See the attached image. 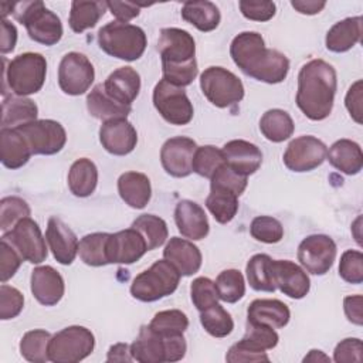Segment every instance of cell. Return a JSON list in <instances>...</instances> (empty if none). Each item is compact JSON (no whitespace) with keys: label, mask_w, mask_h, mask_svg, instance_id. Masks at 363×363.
<instances>
[{"label":"cell","mask_w":363,"mask_h":363,"mask_svg":"<svg viewBox=\"0 0 363 363\" xmlns=\"http://www.w3.org/2000/svg\"><path fill=\"white\" fill-rule=\"evenodd\" d=\"M230 55L245 75L265 84H279L289 72L286 55L267 48L262 35L257 31H242L235 35L230 45Z\"/></svg>","instance_id":"6da1fadb"},{"label":"cell","mask_w":363,"mask_h":363,"mask_svg":"<svg viewBox=\"0 0 363 363\" xmlns=\"http://www.w3.org/2000/svg\"><path fill=\"white\" fill-rule=\"evenodd\" d=\"M336 89L335 68L320 58L311 60L298 74L296 105L311 121H323L332 112Z\"/></svg>","instance_id":"7a4b0ae2"},{"label":"cell","mask_w":363,"mask_h":363,"mask_svg":"<svg viewBox=\"0 0 363 363\" xmlns=\"http://www.w3.org/2000/svg\"><path fill=\"white\" fill-rule=\"evenodd\" d=\"M157 51L162 58L163 79L176 85L187 86L197 77L196 43L193 35L177 27L160 30Z\"/></svg>","instance_id":"3957f363"},{"label":"cell","mask_w":363,"mask_h":363,"mask_svg":"<svg viewBox=\"0 0 363 363\" xmlns=\"http://www.w3.org/2000/svg\"><path fill=\"white\" fill-rule=\"evenodd\" d=\"M3 92L6 85L16 96H28L37 94L45 81L47 61L38 52H24L14 57L9 65L3 58Z\"/></svg>","instance_id":"277c9868"},{"label":"cell","mask_w":363,"mask_h":363,"mask_svg":"<svg viewBox=\"0 0 363 363\" xmlns=\"http://www.w3.org/2000/svg\"><path fill=\"white\" fill-rule=\"evenodd\" d=\"M16 20L24 24L28 37L43 45H54L62 37V23L60 17L48 10L43 1H21L11 4Z\"/></svg>","instance_id":"5b68a950"},{"label":"cell","mask_w":363,"mask_h":363,"mask_svg":"<svg viewBox=\"0 0 363 363\" xmlns=\"http://www.w3.org/2000/svg\"><path fill=\"white\" fill-rule=\"evenodd\" d=\"M98 44L111 57L135 61L143 55L147 40L140 27L129 23L111 21L99 28Z\"/></svg>","instance_id":"8992f818"},{"label":"cell","mask_w":363,"mask_h":363,"mask_svg":"<svg viewBox=\"0 0 363 363\" xmlns=\"http://www.w3.org/2000/svg\"><path fill=\"white\" fill-rule=\"evenodd\" d=\"M180 277L179 271L167 259H159L133 278L130 295L140 302L159 301L177 289Z\"/></svg>","instance_id":"52a82bcc"},{"label":"cell","mask_w":363,"mask_h":363,"mask_svg":"<svg viewBox=\"0 0 363 363\" xmlns=\"http://www.w3.org/2000/svg\"><path fill=\"white\" fill-rule=\"evenodd\" d=\"M94 347V333L84 326L72 325L51 336L48 357L54 363H77L88 357Z\"/></svg>","instance_id":"ba28073f"},{"label":"cell","mask_w":363,"mask_h":363,"mask_svg":"<svg viewBox=\"0 0 363 363\" xmlns=\"http://www.w3.org/2000/svg\"><path fill=\"white\" fill-rule=\"evenodd\" d=\"M203 95L217 108L233 106L244 98L241 79L223 67H208L200 75Z\"/></svg>","instance_id":"9c48e42d"},{"label":"cell","mask_w":363,"mask_h":363,"mask_svg":"<svg viewBox=\"0 0 363 363\" xmlns=\"http://www.w3.org/2000/svg\"><path fill=\"white\" fill-rule=\"evenodd\" d=\"M153 105L160 116L170 125H187L194 115L193 104L186 91L164 79H160L155 85Z\"/></svg>","instance_id":"30bf717a"},{"label":"cell","mask_w":363,"mask_h":363,"mask_svg":"<svg viewBox=\"0 0 363 363\" xmlns=\"http://www.w3.org/2000/svg\"><path fill=\"white\" fill-rule=\"evenodd\" d=\"M16 129L24 136L33 155H55L67 142L64 126L52 119H35Z\"/></svg>","instance_id":"8fae6325"},{"label":"cell","mask_w":363,"mask_h":363,"mask_svg":"<svg viewBox=\"0 0 363 363\" xmlns=\"http://www.w3.org/2000/svg\"><path fill=\"white\" fill-rule=\"evenodd\" d=\"M95 79V69L86 55L71 51L65 54L58 65V85L67 95L85 94Z\"/></svg>","instance_id":"7c38bea8"},{"label":"cell","mask_w":363,"mask_h":363,"mask_svg":"<svg viewBox=\"0 0 363 363\" xmlns=\"http://www.w3.org/2000/svg\"><path fill=\"white\" fill-rule=\"evenodd\" d=\"M1 238L10 242L24 261L41 264L47 258L45 240L38 224L30 217L21 218L10 231L3 233Z\"/></svg>","instance_id":"4fadbf2b"},{"label":"cell","mask_w":363,"mask_h":363,"mask_svg":"<svg viewBox=\"0 0 363 363\" xmlns=\"http://www.w3.org/2000/svg\"><path fill=\"white\" fill-rule=\"evenodd\" d=\"M326 153V145L320 139L303 135L289 142L282 160L289 170L303 173L319 167L325 162Z\"/></svg>","instance_id":"5bb4252c"},{"label":"cell","mask_w":363,"mask_h":363,"mask_svg":"<svg viewBox=\"0 0 363 363\" xmlns=\"http://www.w3.org/2000/svg\"><path fill=\"white\" fill-rule=\"evenodd\" d=\"M336 258V244L325 234H312L298 247V261L313 275H325Z\"/></svg>","instance_id":"9a60e30c"},{"label":"cell","mask_w":363,"mask_h":363,"mask_svg":"<svg viewBox=\"0 0 363 363\" xmlns=\"http://www.w3.org/2000/svg\"><path fill=\"white\" fill-rule=\"evenodd\" d=\"M197 145L187 136L167 139L160 149V163L164 172L173 177H187L193 169L191 162Z\"/></svg>","instance_id":"2e32d148"},{"label":"cell","mask_w":363,"mask_h":363,"mask_svg":"<svg viewBox=\"0 0 363 363\" xmlns=\"http://www.w3.org/2000/svg\"><path fill=\"white\" fill-rule=\"evenodd\" d=\"M146 251L147 245L145 238L132 227L109 234L106 244V257L109 264H133L139 261Z\"/></svg>","instance_id":"e0dca14e"},{"label":"cell","mask_w":363,"mask_h":363,"mask_svg":"<svg viewBox=\"0 0 363 363\" xmlns=\"http://www.w3.org/2000/svg\"><path fill=\"white\" fill-rule=\"evenodd\" d=\"M271 274L275 286L292 299L305 298L311 289V281L305 269L289 259H272Z\"/></svg>","instance_id":"ac0fdd59"},{"label":"cell","mask_w":363,"mask_h":363,"mask_svg":"<svg viewBox=\"0 0 363 363\" xmlns=\"http://www.w3.org/2000/svg\"><path fill=\"white\" fill-rule=\"evenodd\" d=\"M99 142L108 153L125 156L136 147L138 132L126 118L111 119L102 123L99 129Z\"/></svg>","instance_id":"d6986e66"},{"label":"cell","mask_w":363,"mask_h":363,"mask_svg":"<svg viewBox=\"0 0 363 363\" xmlns=\"http://www.w3.org/2000/svg\"><path fill=\"white\" fill-rule=\"evenodd\" d=\"M30 288L33 296L44 306L57 305L65 291L64 278L50 265H41L31 271Z\"/></svg>","instance_id":"ffe728a7"},{"label":"cell","mask_w":363,"mask_h":363,"mask_svg":"<svg viewBox=\"0 0 363 363\" xmlns=\"http://www.w3.org/2000/svg\"><path fill=\"white\" fill-rule=\"evenodd\" d=\"M45 240L50 250L62 265H69L78 254V238L75 233L58 217H50L45 230Z\"/></svg>","instance_id":"44dd1931"},{"label":"cell","mask_w":363,"mask_h":363,"mask_svg":"<svg viewBox=\"0 0 363 363\" xmlns=\"http://www.w3.org/2000/svg\"><path fill=\"white\" fill-rule=\"evenodd\" d=\"M221 152L225 164L245 177L255 173L262 163V153L259 147L244 139H234L227 142Z\"/></svg>","instance_id":"7402d4cb"},{"label":"cell","mask_w":363,"mask_h":363,"mask_svg":"<svg viewBox=\"0 0 363 363\" xmlns=\"http://www.w3.org/2000/svg\"><path fill=\"white\" fill-rule=\"evenodd\" d=\"M174 221L179 233L193 241L207 237L210 224L203 207L191 200H180L174 208Z\"/></svg>","instance_id":"603a6c76"},{"label":"cell","mask_w":363,"mask_h":363,"mask_svg":"<svg viewBox=\"0 0 363 363\" xmlns=\"http://www.w3.org/2000/svg\"><path fill=\"white\" fill-rule=\"evenodd\" d=\"M163 258L167 259L182 277H190L196 274L201 267V252L191 241L172 237L163 250Z\"/></svg>","instance_id":"cb8c5ba5"},{"label":"cell","mask_w":363,"mask_h":363,"mask_svg":"<svg viewBox=\"0 0 363 363\" xmlns=\"http://www.w3.org/2000/svg\"><path fill=\"white\" fill-rule=\"evenodd\" d=\"M104 88L115 101L130 106L140 91V75L132 67H121L109 74Z\"/></svg>","instance_id":"d4e9b609"},{"label":"cell","mask_w":363,"mask_h":363,"mask_svg":"<svg viewBox=\"0 0 363 363\" xmlns=\"http://www.w3.org/2000/svg\"><path fill=\"white\" fill-rule=\"evenodd\" d=\"M118 193L132 208H145L152 197L150 180L140 172H125L118 179Z\"/></svg>","instance_id":"484cf974"},{"label":"cell","mask_w":363,"mask_h":363,"mask_svg":"<svg viewBox=\"0 0 363 363\" xmlns=\"http://www.w3.org/2000/svg\"><path fill=\"white\" fill-rule=\"evenodd\" d=\"M31 150L24 136L16 128H1L0 130V159L11 170L23 167L31 156Z\"/></svg>","instance_id":"4316f807"},{"label":"cell","mask_w":363,"mask_h":363,"mask_svg":"<svg viewBox=\"0 0 363 363\" xmlns=\"http://www.w3.org/2000/svg\"><path fill=\"white\" fill-rule=\"evenodd\" d=\"M130 354L139 363H163L166 362L164 339L149 325H143L130 345Z\"/></svg>","instance_id":"83f0119b"},{"label":"cell","mask_w":363,"mask_h":363,"mask_svg":"<svg viewBox=\"0 0 363 363\" xmlns=\"http://www.w3.org/2000/svg\"><path fill=\"white\" fill-rule=\"evenodd\" d=\"M291 319L289 308L279 299H255L248 305L247 322H257L279 329Z\"/></svg>","instance_id":"f1b7e54d"},{"label":"cell","mask_w":363,"mask_h":363,"mask_svg":"<svg viewBox=\"0 0 363 363\" xmlns=\"http://www.w3.org/2000/svg\"><path fill=\"white\" fill-rule=\"evenodd\" d=\"M362 21L363 18L356 16L335 23L326 33V48L332 52H346L353 48L362 37Z\"/></svg>","instance_id":"f546056e"},{"label":"cell","mask_w":363,"mask_h":363,"mask_svg":"<svg viewBox=\"0 0 363 363\" xmlns=\"http://www.w3.org/2000/svg\"><path fill=\"white\" fill-rule=\"evenodd\" d=\"M329 163L339 172L353 176L363 167V153L359 143L350 139L336 140L328 150Z\"/></svg>","instance_id":"4dcf8cb0"},{"label":"cell","mask_w":363,"mask_h":363,"mask_svg":"<svg viewBox=\"0 0 363 363\" xmlns=\"http://www.w3.org/2000/svg\"><path fill=\"white\" fill-rule=\"evenodd\" d=\"M86 108L94 118L101 119L104 122L111 119L126 118L132 111V106L119 104L111 95H108V92L104 88V84H98L91 89V92L86 96Z\"/></svg>","instance_id":"1f68e13d"},{"label":"cell","mask_w":363,"mask_h":363,"mask_svg":"<svg viewBox=\"0 0 363 363\" xmlns=\"http://www.w3.org/2000/svg\"><path fill=\"white\" fill-rule=\"evenodd\" d=\"M38 108L26 96H4L1 104V128H17L37 119Z\"/></svg>","instance_id":"d6a6232c"},{"label":"cell","mask_w":363,"mask_h":363,"mask_svg":"<svg viewBox=\"0 0 363 363\" xmlns=\"http://www.w3.org/2000/svg\"><path fill=\"white\" fill-rule=\"evenodd\" d=\"M182 18L203 33L213 31L218 27L221 14L218 7L207 0L186 1L182 7Z\"/></svg>","instance_id":"836d02e7"},{"label":"cell","mask_w":363,"mask_h":363,"mask_svg":"<svg viewBox=\"0 0 363 363\" xmlns=\"http://www.w3.org/2000/svg\"><path fill=\"white\" fill-rule=\"evenodd\" d=\"M98 184V169L86 157L77 159L68 172V189L77 197L91 196Z\"/></svg>","instance_id":"e575fe53"},{"label":"cell","mask_w":363,"mask_h":363,"mask_svg":"<svg viewBox=\"0 0 363 363\" xmlns=\"http://www.w3.org/2000/svg\"><path fill=\"white\" fill-rule=\"evenodd\" d=\"M259 130L265 139L279 143L289 139L295 130L291 115L284 109H269L259 119Z\"/></svg>","instance_id":"d590c367"},{"label":"cell","mask_w":363,"mask_h":363,"mask_svg":"<svg viewBox=\"0 0 363 363\" xmlns=\"http://www.w3.org/2000/svg\"><path fill=\"white\" fill-rule=\"evenodd\" d=\"M238 194L228 189L210 186V194L206 199V207L217 223L227 224L235 217L238 211Z\"/></svg>","instance_id":"8d00e7d4"},{"label":"cell","mask_w":363,"mask_h":363,"mask_svg":"<svg viewBox=\"0 0 363 363\" xmlns=\"http://www.w3.org/2000/svg\"><path fill=\"white\" fill-rule=\"evenodd\" d=\"M108 9L106 1H84L74 0L69 11V27L75 33H82L96 26Z\"/></svg>","instance_id":"74e56055"},{"label":"cell","mask_w":363,"mask_h":363,"mask_svg":"<svg viewBox=\"0 0 363 363\" xmlns=\"http://www.w3.org/2000/svg\"><path fill=\"white\" fill-rule=\"evenodd\" d=\"M271 261L272 258L267 254H255L247 262V267H245L247 279L250 286L254 291L274 292L277 289L272 281Z\"/></svg>","instance_id":"f35d334b"},{"label":"cell","mask_w":363,"mask_h":363,"mask_svg":"<svg viewBox=\"0 0 363 363\" xmlns=\"http://www.w3.org/2000/svg\"><path fill=\"white\" fill-rule=\"evenodd\" d=\"M132 228L140 233V235L145 238L147 251H152L155 248H159L164 244L167 240L169 231L167 224L163 218L155 216V214H142L139 216L133 223Z\"/></svg>","instance_id":"ab89813d"},{"label":"cell","mask_w":363,"mask_h":363,"mask_svg":"<svg viewBox=\"0 0 363 363\" xmlns=\"http://www.w3.org/2000/svg\"><path fill=\"white\" fill-rule=\"evenodd\" d=\"M108 233H92L81 238L78 244V254L84 264L89 267H102L109 264L106 257Z\"/></svg>","instance_id":"60d3db41"},{"label":"cell","mask_w":363,"mask_h":363,"mask_svg":"<svg viewBox=\"0 0 363 363\" xmlns=\"http://www.w3.org/2000/svg\"><path fill=\"white\" fill-rule=\"evenodd\" d=\"M51 340L50 332L44 329H34L24 333L20 340L21 356L31 363H45L48 357V345Z\"/></svg>","instance_id":"b9f144b4"},{"label":"cell","mask_w":363,"mask_h":363,"mask_svg":"<svg viewBox=\"0 0 363 363\" xmlns=\"http://www.w3.org/2000/svg\"><path fill=\"white\" fill-rule=\"evenodd\" d=\"M200 323L204 330L214 337H225L234 329L231 315L218 303L200 312Z\"/></svg>","instance_id":"7bdbcfd3"},{"label":"cell","mask_w":363,"mask_h":363,"mask_svg":"<svg viewBox=\"0 0 363 363\" xmlns=\"http://www.w3.org/2000/svg\"><path fill=\"white\" fill-rule=\"evenodd\" d=\"M149 326L163 337L177 336L183 335L189 328V318L179 309L160 311L152 318Z\"/></svg>","instance_id":"ee69618b"},{"label":"cell","mask_w":363,"mask_h":363,"mask_svg":"<svg viewBox=\"0 0 363 363\" xmlns=\"http://www.w3.org/2000/svg\"><path fill=\"white\" fill-rule=\"evenodd\" d=\"M218 298L227 303H235L245 295V281L238 269H224L216 278Z\"/></svg>","instance_id":"f6af8a7d"},{"label":"cell","mask_w":363,"mask_h":363,"mask_svg":"<svg viewBox=\"0 0 363 363\" xmlns=\"http://www.w3.org/2000/svg\"><path fill=\"white\" fill-rule=\"evenodd\" d=\"M225 163L224 156L221 149L213 146V145H206V146H197L193 162H191V169L194 173H197L201 177L211 179V176L217 172L218 167H221Z\"/></svg>","instance_id":"bcb514c9"},{"label":"cell","mask_w":363,"mask_h":363,"mask_svg":"<svg viewBox=\"0 0 363 363\" xmlns=\"http://www.w3.org/2000/svg\"><path fill=\"white\" fill-rule=\"evenodd\" d=\"M31 210L26 200L17 196L3 197L0 201V228L3 233L10 231L21 218L30 217Z\"/></svg>","instance_id":"7dc6e473"},{"label":"cell","mask_w":363,"mask_h":363,"mask_svg":"<svg viewBox=\"0 0 363 363\" xmlns=\"http://www.w3.org/2000/svg\"><path fill=\"white\" fill-rule=\"evenodd\" d=\"M250 234L257 241L265 244L279 242L284 237V227L279 220L271 216H258L251 221Z\"/></svg>","instance_id":"c3c4849f"},{"label":"cell","mask_w":363,"mask_h":363,"mask_svg":"<svg viewBox=\"0 0 363 363\" xmlns=\"http://www.w3.org/2000/svg\"><path fill=\"white\" fill-rule=\"evenodd\" d=\"M242 340L250 346L265 352L268 349H274L278 345L279 336L272 326L257 322H247V329Z\"/></svg>","instance_id":"681fc988"},{"label":"cell","mask_w":363,"mask_h":363,"mask_svg":"<svg viewBox=\"0 0 363 363\" xmlns=\"http://www.w3.org/2000/svg\"><path fill=\"white\" fill-rule=\"evenodd\" d=\"M190 296L191 302L200 312L218 303V292L216 284L207 277L196 278L190 285Z\"/></svg>","instance_id":"f907efd6"},{"label":"cell","mask_w":363,"mask_h":363,"mask_svg":"<svg viewBox=\"0 0 363 363\" xmlns=\"http://www.w3.org/2000/svg\"><path fill=\"white\" fill-rule=\"evenodd\" d=\"M339 275L349 284L359 285L363 282V254L357 250H347L339 261Z\"/></svg>","instance_id":"816d5d0a"},{"label":"cell","mask_w":363,"mask_h":363,"mask_svg":"<svg viewBox=\"0 0 363 363\" xmlns=\"http://www.w3.org/2000/svg\"><path fill=\"white\" fill-rule=\"evenodd\" d=\"M24 306L23 294L7 284L0 285V319L9 320L20 315Z\"/></svg>","instance_id":"f5cc1de1"},{"label":"cell","mask_w":363,"mask_h":363,"mask_svg":"<svg viewBox=\"0 0 363 363\" xmlns=\"http://www.w3.org/2000/svg\"><path fill=\"white\" fill-rule=\"evenodd\" d=\"M210 186H217V187H224L228 189L231 191H234L235 194L241 196L247 187V177L238 174L237 172H234L228 164H223L221 167L217 169V172L211 176L210 179Z\"/></svg>","instance_id":"db71d44e"},{"label":"cell","mask_w":363,"mask_h":363,"mask_svg":"<svg viewBox=\"0 0 363 363\" xmlns=\"http://www.w3.org/2000/svg\"><path fill=\"white\" fill-rule=\"evenodd\" d=\"M24 259L17 252V250L7 242L6 240L0 238V279L1 284H6L20 268Z\"/></svg>","instance_id":"11a10c76"},{"label":"cell","mask_w":363,"mask_h":363,"mask_svg":"<svg viewBox=\"0 0 363 363\" xmlns=\"http://www.w3.org/2000/svg\"><path fill=\"white\" fill-rule=\"evenodd\" d=\"M225 360L228 363H240V362H269L268 354L264 350H258L248 343H245L242 339L237 343H234L227 354Z\"/></svg>","instance_id":"9f6ffc18"},{"label":"cell","mask_w":363,"mask_h":363,"mask_svg":"<svg viewBox=\"0 0 363 363\" xmlns=\"http://www.w3.org/2000/svg\"><path fill=\"white\" fill-rule=\"evenodd\" d=\"M241 14L252 21H268L275 16L277 6L274 1H248L241 0L238 3Z\"/></svg>","instance_id":"6f0895ef"},{"label":"cell","mask_w":363,"mask_h":363,"mask_svg":"<svg viewBox=\"0 0 363 363\" xmlns=\"http://www.w3.org/2000/svg\"><path fill=\"white\" fill-rule=\"evenodd\" d=\"M362 340L357 337H347L339 342L333 350V360L336 363H350L362 362Z\"/></svg>","instance_id":"680465c9"},{"label":"cell","mask_w":363,"mask_h":363,"mask_svg":"<svg viewBox=\"0 0 363 363\" xmlns=\"http://www.w3.org/2000/svg\"><path fill=\"white\" fill-rule=\"evenodd\" d=\"M363 82L362 79H357L352 86L349 88L346 98H345V105L346 109L349 111L352 119L356 123H362V91H363Z\"/></svg>","instance_id":"91938a15"},{"label":"cell","mask_w":363,"mask_h":363,"mask_svg":"<svg viewBox=\"0 0 363 363\" xmlns=\"http://www.w3.org/2000/svg\"><path fill=\"white\" fill-rule=\"evenodd\" d=\"M108 9L111 10V14L116 17V21L128 23L129 20L139 16L140 6L132 1H106Z\"/></svg>","instance_id":"94428289"},{"label":"cell","mask_w":363,"mask_h":363,"mask_svg":"<svg viewBox=\"0 0 363 363\" xmlns=\"http://www.w3.org/2000/svg\"><path fill=\"white\" fill-rule=\"evenodd\" d=\"M363 305V298L362 295H350L343 299V309L345 315L349 322L362 326L363 325V313H362V306Z\"/></svg>","instance_id":"6125c7cd"},{"label":"cell","mask_w":363,"mask_h":363,"mask_svg":"<svg viewBox=\"0 0 363 363\" xmlns=\"http://www.w3.org/2000/svg\"><path fill=\"white\" fill-rule=\"evenodd\" d=\"M17 43V28L7 18H1V34H0V52H11Z\"/></svg>","instance_id":"be15d7a7"},{"label":"cell","mask_w":363,"mask_h":363,"mask_svg":"<svg viewBox=\"0 0 363 363\" xmlns=\"http://www.w3.org/2000/svg\"><path fill=\"white\" fill-rule=\"evenodd\" d=\"M291 6L301 14L313 16L322 11L326 6V1H316V0H292Z\"/></svg>","instance_id":"e7e4bbea"},{"label":"cell","mask_w":363,"mask_h":363,"mask_svg":"<svg viewBox=\"0 0 363 363\" xmlns=\"http://www.w3.org/2000/svg\"><path fill=\"white\" fill-rule=\"evenodd\" d=\"M133 357L130 354V345L128 343H115L109 347L106 362H132Z\"/></svg>","instance_id":"03108f58"},{"label":"cell","mask_w":363,"mask_h":363,"mask_svg":"<svg viewBox=\"0 0 363 363\" xmlns=\"http://www.w3.org/2000/svg\"><path fill=\"white\" fill-rule=\"evenodd\" d=\"M303 362H305V363H306V362H313V363H316V362H330V359H329V356H326L322 350L313 349V350H311V352L303 357Z\"/></svg>","instance_id":"003e7915"}]
</instances>
